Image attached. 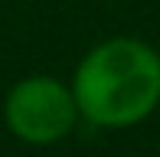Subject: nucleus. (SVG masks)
Masks as SVG:
<instances>
[{
    "mask_svg": "<svg viewBox=\"0 0 160 157\" xmlns=\"http://www.w3.org/2000/svg\"><path fill=\"white\" fill-rule=\"evenodd\" d=\"M78 115L95 128H131L160 105V53L131 36L105 39L72 75Z\"/></svg>",
    "mask_w": 160,
    "mask_h": 157,
    "instance_id": "nucleus-1",
    "label": "nucleus"
},
{
    "mask_svg": "<svg viewBox=\"0 0 160 157\" xmlns=\"http://www.w3.org/2000/svg\"><path fill=\"white\" fill-rule=\"evenodd\" d=\"M3 118L23 144H56L75 128L78 105L72 85L52 75H30L7 92Z\"/></svg>",
    "mask_w": 160,
    "mask_h": 157,
    "instance_id": "nucleus-2",
    "label": "nucleus"
}]
</instances>
